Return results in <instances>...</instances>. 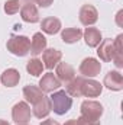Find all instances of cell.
Wrapping results in <instances>:
<instances>
[{
    "instance_id": "cell-1",
    "label": "cell",
    "mask_w": 123,
    "mask_h": 125,
    "mask_svg": "<svg viewBox=\"0 0 123 125\" xmlns=\"http://www.w3.org/2000/svg\"><path fill=\"white\" fill-rule=\"evenodd\" d=\"M49 102L51 111H54L57 115H65L72 106V99L65 90H55L52 96H49Z\"/></svg>"
},
{
    "instance_id": "cell-2",
    "label": "cell",
    "mask_w": 123,
    "mask_h": 125,
    "mask_svg": "<svg viewBox=\"0 0 123 125\" xmlns=\"http://www.w3.org/2000/svg\"><path fill=\"white\" fill-rule=\"evenodd\" d=\"M7 50L18 57H25L31 50V39L25 35H12L6 44Z\"/></svg>"
},
{
    "instance_id": "cell-3",
    "label": "cell",
    "mask_w": 123,
    "mask_h": 125,
    "mask_svg": "<svg viewBox=\"0 0 123 125\" xmlns=\"http://www.w3.org/2000/svg\"><path fill=\"white\" fill-rule=\"evenodd\" d=\"M81 116L86 118L87 121H98L100 116L103 115V106L101 103L96 100H84L81 103Z\"/></svg>"
},
{
    "instance_id": "cell-4",
    "label": "cell",
    "mask_w": 123,
    "mask_h": 125,
    "mask_svg": "<svg viewBox=\"0 0 123 125\" xmlns=\"http://www.w3.org/2000/svg\"><path fill=\"white\" fill-rule=\"evenodd\" d=\"M12 118L16 124H28L31 119V106L26 102H18L12 109Z\"/></svg>"
},
{
    "instance_id": "cell-5",
    "label": "cell",
    "mask_w": 123,
    "mask_h": 125,
    "mask_svg": "<svg viewBox=\"0 0 123 125\" xmlns=\"http://www.w3.org/2000/svg\"><path fill=\"white\" fill-rule=\"evenodd\" d=\"M101 71V64L96 58H84L83 62L80 64V74L83 77H96Z\"/></svg>"
},
{
    "instance_id": "cell-6",
    "label": "cell",
    "mask_w": 123,
    "mask_h": 125,
    "mask_svg": "<svg viewBox=\"0 0 123 125\" xmlns=\"http://www.w3.org/2000/svg\"><path fill=\"white\" fill-rule=\"evenodd\" d=\"M61 87V82L57 79L55 74L52 73H46L42 76V79L39 80V89L44 93H52L55 90H58Z\"/></svg>"
},
{
    "instance_id": "cell-7",
    "label": "cell",
    "mask_w": 123,
    "mask_h": 125,
    "mask_svg": "<svg viewBox=\"0 0 123 125\" xmlns=\"http://www.w3.org/2000/svg\"><path fill=\"white\" fill-rule=\"evenodd\" d=\"M97 55L100 57L101 61L110 62L114 58V47H113V41L110 38L107 39H101V42L97 45Z\"/></svg>"
},
{
    "instance_id": "cell-8",
    "label": "cell",
    "mask_w": 123,
    "mask_h": 125,
    "mask_svg": "<svg viewBox=\"0 0 123 125\" xmlns=\"http://www.w3.org/2000/svg\"><path fill=\"white\" fill-rule=\"evenodd\" d=\"M98 19V12L93 4H84L80 9V22L86 26H91Z\"/></svg>"
},
{
    "instance_id": "cell-9",
    "label": "cell",
    "mask_w": 123,
    "mask_h": 125,
    "mask_svg": "<svg viewBox=\"0 0 123 125\" xmlns=\"http://www.w3.org/2000/svg\"><path fill=\"white\" fill-rule=\"evenodd\" d=\"M103 90V84H100V82L93 80V79H84L83 86H81V94L86 97H97L101 94Z\"/></svg>"
},
{
    "instance_id": "cell-10",
    "label": "cell",
    "mask_w": 123,
    "mask_h": 125,
    "mask_svg": "<svg viewBox=\"0 0 123 125\" xmlns=\"http://www.w3.org/2000/svg\"><path fill=\"white\" fill-rule=\"evenodd\" d=\"M104 86L110 90H114V92H119L123 89V76L113 70V71H109L106 76H104Z\"/></svg>"
},
{
    "instance_id": "cell-11",
    "label": "cell",
    "mask_w": 123,
    "mask_h": 125,
    "mask_svg": "<svg viewBox=\"0 0 123 125\" xmlns=\"http://www.w3.org/2000/svg\"><path fill=\"white\" fill-rule=\"evenodd\" d=\"M62 58V52L55 50V48H48L44 51L42 54V61H44V67L48 68V70H52L58 62Z\"/></svg>"
},
{
    "instance_id": "cell-12",
    "label": "cell",
    "mask_w": 123,
    "mask_h": 125,
    "mask_svg": "<svg viewBox=\"0 0 123 125\" xmlns=\"http://www.w3.org/2000/svg\"><path fill=\"white\" fill-rule=\"evenodd\" d=\"M57 79L62 83H68L70 80H72L75 77V70L72 68V65H70L68 62H58L57 64V70H55Z\"/></svg>"
},
{
    "instance_id": "cell-13",
    "label": "cell",
    "mask_w": 123,
    "mask_h": 125,
    "mask_svg": "<svg viewBox=\"0 0 123 125\" xmlns=\"http://www.w3.org/2000/svg\"><path fill=\"white\" fill-rule=\"evenodd\" d=\"M20 18L28 23H36L39 21V13L36 6L33 3H25L20 7Z\"/></svg>"
},
{
    "instance_id": "cell-14",
    "label": "cell",
    "mask_w": 123,
    "mask_h": 125,
    "mask_svg": "<svg viewBox=\"0 0 123 125\" xmlns=\"http://www.w3.org/2000/svg\"><path fill=\"white\" fill-rule=\"evenodd\" d=\"M46 50V38L42 35V32H36L33 33L32 36V41H31V54L32 55H39L42 54L44 51Z\"/></svg>"
},
{
    "instance_id": "cell-15",
    "label": "cell",
    "mask_w": 123,
    "mask_h": 125,
    "mask_svg": "<svg viewBox=\"0 0 123 125\" xmlns=\"http://www.w3.org/2000/svg\"><path fill=\"white\" fill-rule=\"evenodd\" d=\"M20 80V73L16 70V68H7L3 71L1 77H0V82L6 86V87H15Z\"/></svg>"
},
{
    "instance_id": "cell-16",
    "label": "cell",
    "mask_w": 123,
    "mask_h": 125,
    "mask_svg": "<svg viewBox=\"0 0 123 125\" xmlns=\"http://www.w3.org/2000/svg\"><path fill=\"white\" fill-rule=\"evenodd\" d=\"M49 112H51V102H49V97H46V96H44L39 102H36L33 105V115L39 119L48 116Z\"/></svg>"
},
{
    "instance_id": "cell-17",
    "label": "cell",
    "mask_w": 123,
    "mask_h": 125,
    "mask_svg": "<svg viewBox=\"0 0 123 125\" xmlns=\"http://www.w3.org/2000/svg\"><path fill=\"white\" fill-rule=\"evenodd\" d=\"M41 28L48 35H55L61 31V21L57 18H45L41 22Z\"/></svg>"
},
{
    "instance_id": "cell-18",
    "label": "cell",
    "mask_w": 123,
    "mask_h": 125,
    "mask_svg": "<svg viewBox=\"0 0 123 125\" xmlns=\"http://www.w3.org/2000/svg\"><path fill=\"white\" fill-rule=\"evenodd\" d=\"M83 36H84L86 44L91 48L97 47L101 42V32L97 28H86V31L83 32Z\"/></svg>"
},
{
    "instance_id": "cell-19",
    "label": "cell",
    "mask_w": 123,
    "mask_h": 125,
    "mask_svg": "<svg viewBox=\"0 0 123 125\" xmlns=\"http://www.w3.org/2000/svg\"><path fill=\"white\" fill-rule=\"evenodd\" d=\"M23 96H25L26 102L35 105L36 102H39V100L44 97V92H42L38 86L29 84V86H25V89H23Z\"/></svg>"
},
{
    "instance_id": "cell-20",
    "label": "cell",
    "mask_w": 123,
    "mask_h": 125,
    "mask_svg": "<svg viewBox=\"0 0 123 125\" xmlns=\"http://www.w3.org/2000/svg\"><path fill=\"white\" fill-rule=\"evenodd\" d=\"M83 82H84V77L80 76V77H74L72 80H70L65 86V92L72 96V97H80L83 96L81 94V86H83Z\"/></svg>"
},
{
    "instance_id": "cell-21",
    "label": "cell",
    "mask_w": 123,
    "mask_h": 125,
    "mask_svg": "<svg viewBox=\"0 0 123 125\" xmlns=\"http://www.w3.org/2000/svg\"><path fill=\"white\" fill-rule=\"evenodd\" d=\"M83 31L78 28H67L61 32V39L65 44H75L81 39Z\"/></svg>"
},
{
    "instance_id": "cell-22",
    "label": "cell",
    "mask_w": 123,
    "mask_h": 125,
    "mask_svg": "<svg viewBox=\"0 0 123 125\" xmlns=\"http://www.w3.org/2000/svg\"><path fill=\"white\" fill-rule=\"evenodd\" d=\"M44 64L41 60H38V58H32L28 61L26 64V70H28V73L32 74V76H35V77H38V76H41L42 74V71H44Z\"/></svg>"
},
{
    "instance_id": "cell-23",
    "label": "cell",
    "mask_w": 123,
    "mask_h": 125,
    "mask_svg": "<svg viewBox=\"0 0 123 125\" xmlns=\"http://www.w3.org/2000/svg\"><path fill=\"white\" fill-rule=\"evenodd\" d=\"M20 0H7L4 3V12L7 15H15L20 10Z\"/></svg>"
},
{
    "instance_id": "cell-24",
    "label": "cell",
    "mask_w": 123,
    "mask_h": 125,
    "mask_svg": "<svg viewBox=\"0 0 123 125\" xmlns=\"http://www.w3.org/2000/svg\"><path fill=\"white\" fill-rule=\"evenodd\" d=\"M64 125H100V121H87L86 118H83V116H80L78 119H70V121H67Z\"/></svg>"
},
{
    "instance_id": "cell-25",
    "label": "cell",
    "mask_w": 123,
    "mask_h": 125,
    "mask_svg": "<svg viewBox=\"0 0 123 125\" xmlns=\"http://www.w3.org/2000/svg\"><path fill=\"white\" fill-rule=\"evenodd\" d=\"M33 1H35L36 4H39L41 7H49L54 0H33Z\"/></svg>"
},
{
    "instance_id": "cell-26",
    "label": "cell",
    "mask_w": 123,
    "mask_h": 125,
    "mask_svg": "<svg viewBox=\"0 0 123 125\" xmlns=\"http://www.w3.org/2000/svg\"><path fill=\"white\" fill-rule=\"evenodd\" d=\"M41 125H60V124L57 121H54V119H46V121L41 122Z\"/></svg>"
},
{
    "instance_id": "cell-27",
    "label": "cell",
    "mask_w": 123,
    "mask_h": 125,
    "mask_svg": "<svg viewBox=\"0 0 123 125\" xmlns=\"http://www.w3.org/2000/svg\"><path fill=\"white\" fill-rule=\"evenodd\" d=\"M122 15H123V10H119V13H117V25H119V26H122V22H120Z\"/></svg>"
},
{
    "instance_id": "cell-28",
    "label": "cell",
    "mask_w": 123,
    "mask_h": 125,
    "mask_svg": "<svg viewBox=\"0 0 123 125\" xmlns=\"http://www.w3.org/2000/svg\"><path fill=\"white\" fill-rule=\"evenodd\" d=\"M0 125H9V122L4 121V119H0Z\"/></svg>"
},
{
    "instance_id": "cell-29",
    "label": "cell",
    "mask_w": 123,
    "mask_h": 125,
    "mask_svg": "<svg viewBox=\"0 0 123 125\" xmlns=\"http://www.w3.org/2000/svg\"><path fill=\"white\" fill-rule=\"evenodd\" d=\"M25 1H26V3H32V1H33V0H25Z\"/></svg>"
},
{
    "instance_id": "cell-30",
    "label": "cell",
    "mask_w": 123,
    "mask_h": 125,
    "mask_svg": "<svg viewBox=\"0 0 123 125\" xmlns=\"http://www.w3.org/2000/svg\"><path fill=\"white\" fill-rule=\"evenodd\" d=\"M18 125H26V124H18Z\"/></svg>"
}]
</instances>
